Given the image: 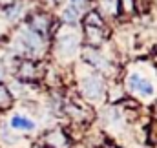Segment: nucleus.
Returning a JSON list of instances; mask_svg holds the SVG:
<instances>
[{
    "label": "nucleus",
    "mask_w": 157,
    "mask_h": 148,
    "mask_svg": "<svg viewBox=\"0 0 157 148\" xmlns=\"http://www.w3.org/2000/svg\"><path fill=\"white\" fill-rule=\"evenodd\" d=\"M28 28L40 38H53L57 35L59 22L53 20L51 15H48L46 11H37L28 18Z\"/></svg>",
    "instance_id": "nucleus-1"
},
{
    "label": "nucleus",
    "mask_w": 157,
    "mask_h": 148,
    "mask_svg": "<svg viewBox=\"0 0 157 148\" xmlns=\"http://www.w3.org/2000/svg\"><path fill=\"white\" fill-rule=\"evenodd\" d=\"M80 90H82V95L86 99L99 101L106 93V82H104V79L99 73H90V75H86V77H82Z\"/></svg>",
    "instance_id": "nucleus-2"
},
{
    "label": "nucleus",
    "mask_w": 157,
    "mask_h": 148,
    "mask_svg": "<svg viewBox=\"0 0 157 148\" xmlns=\"http://www.w3.org/2000/svg\"><path fill=\"white\" fill-rule=\"evenodd\" d=\"M15 75H17V80H20V82H35L44 75V68L40 62L33 60V59H24V60L17 62Z\"/></svg>",
    "instance_id": "nucleus-3"
},
{
    "label": "nucleus",
    "mask_w": 157,
    "mask_h": 148,
    "mask_svg": "<svg viewBox=\"0 0 157 148\" xmlns=\"http://www.w3.org/2000/svg\"><path fill=\"white\" fill-rule=\"evenodd\" d=\"M18 48H20L26 55L35 57V55H39V51H42V48H44V38H40L37 33H33L29 28H26V29L20 31Z\"/></svg>",
    "instance_id": "nucleus-4"
},
{
    "label": "nucleus",
    "mask_w": 157,
    "mask_h": 148,
    "mask_svg": "<svg viewBox=\"0 0 157 148\" xmlns=\"http://www.w3.org/2000/svg\"><path fill=\"white\" fill-rule=\"evenodd\" d=\"M128 88L133 93H139L143 97H152L154 95V84L143 77L141 73H130L128 75Z\"/></svg>",
    "instance_id": "nucleus-5"
},
{
    "label": "nucleus",
    "mask_w": 157,
    "mask_h": 148,
    "mask_svg": "<svg viewBox=\"0 0 157 148\" xmlns=\"http://www.w3.org/2000/svg\"><path fill=\"white\" fill-rule=\"evenodd\" d=\"M42 145L46 148H70L71 141H70V137H68L64 128H53V130H49L46 134Z\"/></svg>",
    "instance_id": "nucleus-6"
},
{
    "label": "nucleus",
    "mask_w": 157,
    "mask_h": 148,
    "mask_svg": "<svg viewBox=\"0 0 157 148\" xmlns=\"http://www.w3.org/2000/svg\"><path fill=\"white\" fill-rule=\"evenodd\" d=\"M82 60L86 64H90L93 70H108L110 64L106 60V57L97 49V48H91V46H86L82 49Z\"/></svg>",
    "instance_id": "nucleus-7"
},
{
    "label": "nucleus",
    "mask_w": 157,
    "mask_h": 148,
    "mask_svg": "<svg viewBox=\"0 0 157 148\" xmlns=\"http://www.w3.org/2000/svg\"><path fill=\"white\" fill-rule=\"evenodd\" d=\"M57 48L64 57H71L75 55L78 49V38L77 35H62L57 40Z\"/></svg>",
    "instance_id": "nucleus-8"
},
{
    "label": "nucleus",
    "mask_w": 157,
    "mask_h": 148,
    "mask_svg": "<svg viewBox=\"0 0 157 148\" xmlns=\"http://www.w3.org/2000/svg\"><path fill=\"white\" fill-rule=\"evenodd\" d=\"M9 124H11V130H15V132H33L37 128L33 119H29L28 115H20V113L13 115Z\"/></svg>",
    "instance_id": "nucleus-9"
},
{
    "label": "nucleus",
    "mask_w": 157,
    "mask_h": 148,
    "mask_svg": "<svg viewBox=\"0 0 157 148\" xmlns=\"http://www.w3.org/2000/svg\"><path fill=\"white\" fill-rule=\"evenodd\" d=\"M84 33H86L88 46H91V48H99L106 40L104 28H88V26H84Z\"/></svg>",
    "instance_id": "nucleus-10"
},
{
    "label": "nucleus",
    "mask_w": 157,
    "mask_h": 148,
    "mask_svg": "<svg viewBox=\"0 0 157 148\" xmlns=\"http://www.w3.org/2000/svg\"><path fill=\"white\" fill-rule=\"evenodd\" d=\"M82 24L88 26V28H104V18H102L101 11H97V9H90V11L84 15Z\"/></svg>",
    "instance_id": "nucleus-11"
},
{
    "label": "nucleus",
    "mask_w": 157,
    "mask_h": 148,
    "mask_svg": "<svg viewBox=\"0 0 157 148\" xmlns=\"http://www.w3.org/2000/svg\"><path fill=\"white\" fill-rule=\"evenodd\" d=\"M13 101H15V97H13L11 90L4 82H0V110H9L13 106Z\"/></svg>",
    "instance_id": "nucleus-12"
},
{
    "label": "nucleus",
    "mask_w": 157,
    "mask_h": 148,
    "mask_svg": "<svg viewBox=\"0 0 157 148\" xmlns=\"http://www.w3.org/2000/svg\"><path fill=\"white\" fill-rule=\"evenodd\" d=\"M4 11H6V17H7L11 22H15V20H18V18L22 17V13H24V6L17 0L15 4H11V6H7V7H4Z\"/></svg>",
    "instance_id": "nucleus-13"
},
{
    "label": "nucleus",
    "mask_w": 157,
    "mask_h": 148,
    "mask_svg": "<svg viewBox=\"0 0 157 148\" xmlns=\"http://www.w3.org/2000/svg\"><path fill=\"white\" fill-rule=\"evenodd\" d=\"M78 17H80V13H78V11H75L71 6H68V7L62 11V20H64L66 24H70V26L77 24V22H78Z\"/></svg>",
    "instance_id": "nucleus-14"
},
{
    "label": "nucleus",
    "mask_w": 157,
    "mask_h": 148,
    "mask_svg": "<svg viewBox=\"0 0 157 148\" xmlns=\"http://www.w3.org/2000/svg\"><path fill=\"white\" fill-rule=\"evenodd\" d=\"M70 6H71L75 11L82 13V11L88 7V0H70Z\"/></svg>",
    "instance_id": "nucleus-15"
}]
</instances>
